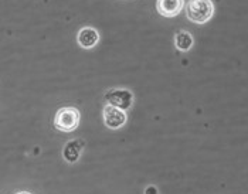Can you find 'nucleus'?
Returning <instances> with one entry per match:
<instances>
[{"label": "nucleus", "mask_w": 248, "mask_h": 194, "mask_svg": "<svg viewBox=\"0 0 248 194\" xmlns=\"http://www.w3.org/2000/svg\"><path fill=\"white\" fill-rule=\"evenodd\" d=\"M214 6L211 0H189L186 4V16L196 24H204L213 17Z\"/></svg>", "instance_id": "f257e3e1"}, {"label": "nucleus", "mask_w": 248, "mask_h": 194, "mask_svg": "<svg viewBox=\"0 0 248 194\" xmlns=\"http://www.w3.org/2000/svg\"><path fill=\"white\" fill-rule=\"evenodd\" d=\"M79 125V111L74 106L58 109L54 117V126L61 132H73Z\"/></svg>", "instance_id": "f03ea898"}, {"label": "nucleus", "mask_w": 248, "mask_h": 194, "mask_svg": "<svg viewBox=\"0 0 248 194\" xmlns=\"http://www.w3.org/2000/svg\"><path fill=\"white\" fill-rule=\"evenodd\" d=\"M105 99L109 105L116 106L119 109L128 111L134 105V94L129 90L125 88H112L105 94Z\"/></svg>", "instance_id": "7ed1b4c3"}, {"label": "nucleus", "mask_w": 248, "mask_h": 194, "mask_svg": "<svg viewBox=\"0 0 248 194\" xmlns=\"http://www.w3.org/2000/svg\"><path fill=\"white\" fill-rule=\"evenodd\" d=\"M102 117H104V122L107 125V128L109 129H119L126 123V111L119 109L116 106H112L109 104H107L102 109Z\"/></svg>", "instance_id": "20e7f679"}, {"label": "nucleus", "mask_w": 248, "mask_h": 194, "mask_svg": "<svg viewBox=\"0 0 248 194\" xmlns=\"http://www.w3.org/2000/svg\"><path fill=\"white\" fill-rule=\"evenodd\" d=\"M183 7H185V0H157L156 1V9L159 15L165 17L177 16Z\"/></svg>", "instance_id": "39448f33"}, {"label": "nucleus", "mask_w": 248, "mask_h": 194, "mask_svg": "<svg viewBox=\"0 0 248 194\" xmlns=\"http://www.w3.org/2000/svg\"><path fill=\"white\" fill-rule=\"evenodd\" d=\"M77 41L82 48H93L99 41V33L94 27H84L79 30L77 36Z\"/></svg>", "instance_id": "423d86ee"}, {"label": "nucleus", "mask_w": 248, "mask_h": 194, "mask_svg": "<svg viewBox=\"0 0 248 194\" xmlns=\"http://www.w3.org/2000/svg\"><path fill=\"white\" fill-rule=\"evenodd\" d=\"M82 149H84V142L81 139H73V140H68L64 146V150H62V156L67 162L70 163H76L77 160L79 159V156L82 153Z\"/></svg>", "instance_id": "0eeeda50"}, {"label": "nucleus", "mask_w": 248, "mask_h": 194, "mask_svg": "<svg viewBox=\"0 0 248 194\" xmlns=\"http://www.w3.org/2000/svg\"><path fill=\"white\" fill-rule=\"evenodd\" d=\"M174 45L177 50L180 51H189L191 47H193V37L189 31H177L176 36H174Z\"/></svg>", "instance_id": "6e6552de"}, {"label": "nucleus", "mask_w": 248, "mask_h": 194, "mask_svg": "<svg viewBox=\"0 0 248 194\" xmlns=\"http://www.w3.org/2000/svg\"><path fill=\"white\" fill-rule=\"evenodd\" d=\"M16 194H31V193H29V192H20V193H16Z\"/></svg>", "instance_id": "1a4fd4ad"}]
</instances>
